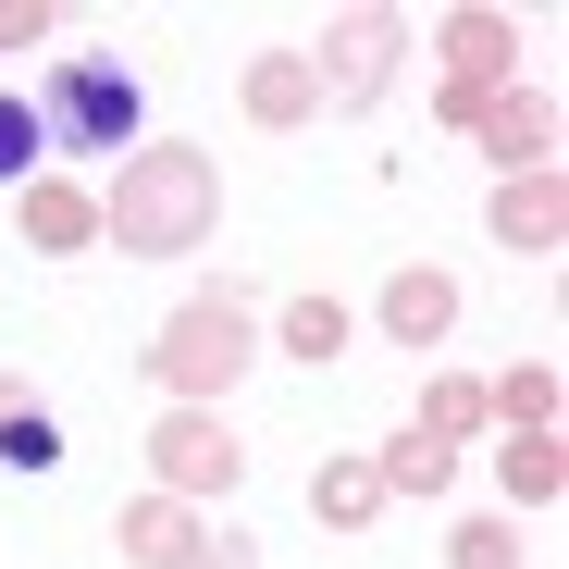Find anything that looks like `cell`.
Segmentation results:
<instances>
[{
  "label": "cell",
  "mask_w": 569,
  "mask_h": 569,
  "mask_svg": "<svg viewBox=\"0 0 569 569\" xmlns=\"http://www.w3.org/2000/svg\"><path fill=\"white\" fill-rule=\"evenodd\" d=\"M38 137H50V149H124V137H137V87H124L112 62H62L50 100H38Z\"/></svg>",
  "instance_id": "1"
},
{
  "label": "cell",
  "mask_w": 569,
  "mask_h": 569,
  "mask_svg": "<svg viewBox=\"0 0 569 569\" xmlns=\"http://www.w3.org/2000/svg\"><path fill=\"white\" fill-rule=\"evenodd\" d=\"M38 149H50V137H38V112H26V100H0V173H26Z\"/></svg>",
  "instance_id": "2"
}]
</instances>
